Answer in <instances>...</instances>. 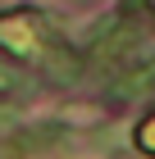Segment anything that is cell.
Here are the masks:
<instances>
[{"label": "cell", "mask_w": 155, "mask_h": 159, "mask_svg": "<svg viewBox=\"0 0 155 159\" xmlns=\"http://www.w3.org/2000/svg\"><path fill=\"white\" fill-rule=\"evenodd\" d=\"M0 46L14 59H41L50 50L46 41V23L36 14H0Z\"/></svg>", "instance_id": "cell-1"}, {"label": "cell", "mask_w": 155, "mask_h": 159, "mask_svg": "<svg viewBox=\"0 0 155 159\" xmlns=\"http://www.w3.org/2000/svg\"><path fill=\"white\" fill-rule=\"evenodd\" d=\"M27 86H23V77L14 73V68H5L0 64V100H9V96H23Z\"/></svg>", "instance_id": "cell-2"}, {"label": "cell", "mask_w": 155, "mask_h": 159, "mask_svg": "<svg viewBox=\"0 0 155 159\" xmlns=\"http://www.w3.org/2000/svg\"><path fill=\"white\" fill-rule=\"evenodd\" d=\"M137 141H142V146H146V150H151V155H155V123H146L142 132H137Z\"/></svg>", "instance_id": "cell-3"}]
</instances>
